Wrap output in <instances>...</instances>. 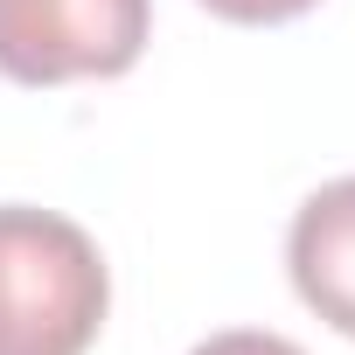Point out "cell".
Listing matches in <instances>:
<instances>
[{"label":"cell","mask_w":355,"mask_h":355,"mask_svg":"<svg viewBox=\"0 0 355 355\" xmlns=\"http://www.w3.org/2000/svg\"><path fill=\"white\" fill-rule=\"evenodd\" d=\"M286 272H293V293L355 341V174L300 202L286 230Z\"/></svg>","instance_id":"cell-3"},{"label":"cell","mask_w":355,"mask_h":355,"mask_svg":"<svg viewBox=\"0 0 355 355\" xmlns=\"http://www.w3.org/2000/svg\"><path fill=\"white\" fill-rule=\"evenodd\" d=\"M209 15H223V21H244V28H272V21H293V15H306L313 0H202Z\"/></svg>","instance_id":"cell-5"},{"label":"cell","mask_w":355,"mask_h":355,"mask_svg":"<svg viewBox=\"0 0 355 355\" xmlns=\"http://www.w3.org/2000/svg\"><path fill=\"white\" fill-rule=\"evenodd\" d=\"M189 355H306V348L286 341V334H265V327H230V334H209Z\"/></svg>","instance_id":"cell-4"},{"label":"cell","mask_w":355,"mask_h":355,"mask_svg":"<svg viewBox=\"0 0 355 355\" xmlns=\"http://www.w3.org/2000/svg\"><path fill=\"white\" fill-rule=\"evenodd\" d=\"M105 306V258L70 216L28 202L0 209V355H84Z\"/></svg>","instance_id":"cell-1"},{"label":"cell","mask_w":355,"mask_h":355,"mask_svg":"<svg viewBox=\"0 0 355 355\" xmlns=\"http://www.w3.org/2000/svg\"><path fill=\"white\" fill-rule=\"evenodd\" d=\"M146 28L153 0H0V77H125L146 49Z\"/></svg>","instance_id":"cell-2"}]
</instances>
